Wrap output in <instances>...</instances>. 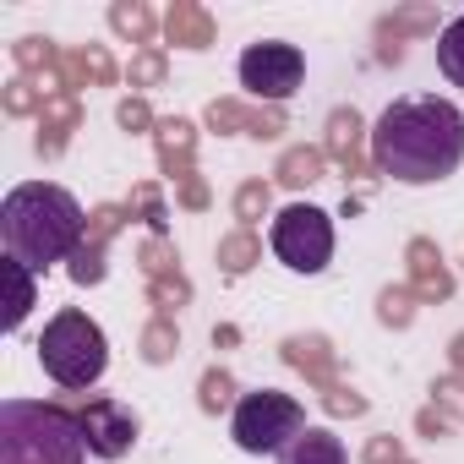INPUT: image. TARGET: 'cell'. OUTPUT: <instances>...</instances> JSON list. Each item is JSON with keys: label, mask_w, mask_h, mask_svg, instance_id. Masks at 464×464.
I'll list each match as a JSON object with an SVG mask.
<instances>
[{"label": "cell", "mask_w": 464, "mask_h": 464, "mask_svg": "<svg viewBox=\"0 0 464 464\" xmlns=\"http://www.w3.org/2000/svg\"><path fill=\"white\" fill-rule=\"evenodd\" d=\"M268 202H274V191H268V180H246L241 191H236V218H241V229H252L263 213H268Z\"/></svg>", "instance_id": "27"}, {"label": "cell", "mask_w": 464, "mask_h": 464, "mask_svg": "<svg viewBox=\"0 0 464 464\" xmlns=\"http://www.w3.org/2000/svg\"><path fill=\"white\" fill-rule=\"evenodd\" d=\"M175 355H180L175 323H169V317H153V323L142 328V361H148V366H164V361H175Z\"/></svg>", "instance_id": "22"}, {"label": "cell", "mask_w": 464, "mask_h": 464, "mask_svg": "<svg viewBox=\"0 0 464 464\" xmlns=\"http://www.w3.org/2000/svg\"><path fill=\"white\" fill-rule=\"evenodd\" d=\"M164 34H169V44H180V50H208V44H213V17H208L202 6H191V0H175L169 17H164Z\"/></svg>", "instance_id": "16"}, {"label": "cell", "mask_w": 464, "mask_h": 464, "mask_svg": "<svg viewBox=\"0 0 464 464\" xmlns=\"http://www.w3.org/2000/svg\"><path fill=\"white\" fill-rule=\"evenodd\" d=\"M361 115L355 110H334L328 115V137H323V153L344 164V175H361Z\"/></svg>", "instance_id": "13"}, {"label": "cell", "mask_w": 464, "mask_h": 464, "mask_svg": "<svg viewBox=\"0 0 464 464\" xmlns=\"http://www.w3.org/2000/svg\"><path fill=\"white\" fill-rule=\"evenodd\" d=\"M137 263H142L148 285H153V279H164V274H175V252H169V241H164V236H153V241L137 252Z\"/></svg>", "instance_id": "31"}, {"label": "cell", "mask_w": 464, "mask_h": 464, "mask_svg": "<svg viewBox=\"0 0 464 464\" xmlns=\"http://www.w3.org/2000/svg\"><path fill=\"white\" fill-rule=\"evenodd\" d=\"M115 121H121L126 131H148V126H159V121H153V110H148V99H121Z\"/></svg>", "instance_id": "37"}, {"label": "cell", "mask_w": 464, "mask_h": 464, "mask_svg": "<svg viewBox=\"0 0 464 464\" xmlns=\"http://www.w3.org/2000/svg\"><path fill=\"white\" fill-rule=\"evenodd\" d=\"M0 236H6V257L44 274L50 263H61V257H72L82 246L88 218H82V208H77V197L66 186L28 180L0 202Z\"/></svg>", "instance_id": "2"}, {"label": "cell", "mask_w": 464, "mask_h": 464, "mask_svg": "<svg viewBox=\"0 0 464 464\" xmlns=\"http://www.w3.org/2000/svg\"><path fill=\"white\" fill-rule=\"evenodd\" d=\"M437 66L453 88H464V17H453L442 34H437Z\"/></svg>", "instance_id": "20"}, {"label": "cell", "mask_w": 464, "mask_h": 464, "mask_svg": "<svg viewBox=\"0 0 464 464\" xmlns=\"http://www.w3.org/2000/svg\"><path fill=\"white\" fill-rule=\"evenodd\" d=\"M0 274H6V334L12 328H23V317H28V306H34V268H23L17 257H6L0 263Z\"/></svg>", "instance_id": "17"}, {"label": "cell", "mask_w": 464, "mask_h": 464, "mask_svg": "<svg viewBox=\"0 0 464 464\" xmlns=\"http://www.w3.org/2000/svg\"><path fill=\"white\" fill-rule=\"evenodd\" d=\"M377 317H382L388 328H410V323H415V290H410V285H388V290L377 295Z\"/></svg>", "instance_id": "24"}, {"label": "cell", "mask_w": 464, "mask_h": 464, "mask_svg": "<svg viewBox=\"0 0 464 464\" xmlns=\"http://www.w3.org/2000/svg\"><path fill=\"white\" fill-rule=\"evenodd\" d=\"M448 361H453V377H464V334L448 344Z\"/></svg>", "instance_id": "41"}, {"label": "cell", "mask_w": 464, "mask_h": 464, "mask_svg": "<svg viewBox=\"0 0 464 464\" xmlns=\"http://www.w3.org/2000/svg\"><path fill=\"white\" fill-rule=\"evenodd\" d=\"M301 431H306V410H301V399H290L279 388L246 393L236 404V420H229V437L246 453H285Z\"/></svg>", "instance_id": "5"}, {"label": "cell", "mask_w": 464, "mask_h": 464, "mask_svg": "<svg viewBox=\"0 0 464 464\" xmlns=\"http://www.w3.org/2000/svg\"><path fill=\"white\" fill-rule=\"evenodd\" d=\"M361 459H366V464H404V442H399V437H372Z\"/></svg>", "instance_id": "38"}, {"label": "cell", "mask_w": 464, "mask_h": 464, "mask_svg": "<svg viewBox=\"0 0 464 464\" xmlns=\"http://www.w3.org/2000/svg\"><path fill=\"white\" fill-rule=\"evenodd\" d=\"M197 404H202V415H224L229 404H236V377H229L224 366H208L202 388H197Z\"/></svg>", "instance_id": "23"}, {"label": "cell", "mask_w": 464, "mask_h": 464, "mask_svg": "<svg viewBox=\"0 0 464 464\" xmlns=\"http://www.w3.org/2000/svg\"><path fill=\"white\" fill-rule=\"evenodd\" d=\"M72 279H77V285H99V279H104V246L82 241V246L72 252Z\"/></svg>", "instance_id": "30"}, {"label": "cell", "mask_w": 464, "mask_h": 464, "mask_svg": "<svg viewBox=\"0 0 464 464\" xmlns=\"http://www.w3.org/2000/svg\"><path fill=\"white\" fill-rule=\"evenodd\" d=\"M180 208H208V180L202 175H186L180 180Z\"/></svg>", "instance_id": "40"}, {"label": "cell", "mask_w": 464, "mask_h": 464, "mask_svg": "<svg viewBox=\"0 0 464 464\" xmlns=\"http://www.w3.org/2000/svg\"><path fill=\"white\" fill-rule=\"evenodd\" d=\"M61 77H66V88H110L115 77H121V66H115V55L104 50V44H82V50H72V55H61Z\"/></svg>", "instance_id": "11"}, {"label": "cell", "mask_w": 464, "mask_h": 464, "mask_svg": "<svg viewBox=\"0 0 464 464\" xmlns=\"http://www.w3.org/2000/svg\"><path fill=\"white\" fill-rule=\"evenodd\" d=\"M274 257L290 268V274H323L328 257H334V218L312 202H295L274 218Z\"/></svg>", "instance_id": "6"}, {"label": "cell", "mask_w": 464, "mask_h": 464, "mask_svg": "<svg viewBox=\"0 0 464 464\" xmlns=\"http://www.w3.org/2000/svg\"><path fill=\"white\" fill-rule=\"evenodd\" d=\"M39 366L50 382L61 388H93L110 366V344H104V328L88 317V312H55L50 328L39 334Z\"/></svg>", "instance_id": "4"}, {"label": "cell", "mask_w": 464, "mask_h": 464, "mask_svg": "<svg viewBox=\"0 0 464 464\" xmlns=\"http://www.w3.org/2000/svg\"><path fill=\"white\" fill-rule=\"evenodd\" d=\"M279 464H350V453H344V442H339L328 426H306V431L279 453Z\"/></svg>", "instance_id": "15"}, {"label": "cell", "mask_w": 464, "mask_h": 464, "mask_svg": "<svg viewBox=\"0 0 464 464\" xmlns=\"http://www.w3.org/2000/svg\"><path fill=\"white\" fill-rule=\"evenodd\" d=\"M377 28H382V34H393V39H399V34H431V28H437V12H431V6H410V12L382 17Z\"/></svg>", "instance_id": "28"}, {"label": "cell", "mask_w": 464, "mask_h": 464, "mask_svg": "<svg viewBox=\"0 0 464 464\" xmlns=\"http://www.w3.org/2000/svg\"><path fill=\"white\" fill-rule=\"evenodd\" d=\"M82 420L61 404H0V464H82Z\"/></svg>", "instance_id": "3"}, {"label": "cell", "mask_w": 464, "mask_h": 464, "mask_svg": "<svg viewBox=\"0 0 464 464\" xmlns=\"http://www.w3.org/2000/svg\"><path fill=\"white\" fill-rule=\"evenodd\" d=\"M285 361L295 372H306L317 388H334V344L323 334H290L285 339Z\"/></svg>", "instance_id": "12"}, {"label": "cell", "mask_w": 464, "mask_h": 464, "mask_svg": "<svg viewBox=\"0 0 464 464\" xmlns=\"http://www.w3.org/2000/svg\"><path fill=\"white\" fill-rule=\"evenodd\" d=\"M131 208L148 218V229H153V236H164V218H169V213H164V197H159V186H153V180H142V186L131 191Z\"/></svg>", "instance_id": "29"}, {"label": "cell", "mask_w": 464, "mask_h": 464, "mask_svg": "<svg viewBox=\"0 0 464 464\" xmlns=\"http://www.w3.org/2000/svg\"><path fill=\"white\" fill-rule=\"evenodd\" d=\"M301 77H306V55H301L295 44L268 39V44H252V50L241 55V88H246L252 99L285 104V99L301 88Z\"/></svg>", "instance_id": "7"}, {"label": "cell", "mask_w": 464, "mask_h": 464, "mask_svg": "<svg viewBox=\"0 0 464 464\" xmlns=\"http://www.w3.org/2000/svg\"><path fill=\"white\" fill-rule=\"evenodd\" d=\"M153 131H159V164H164V175L186 180L191 175V153H197V126L191 121H159Z\"/></svg>", "instance_id": "14"}, {"label": "cell", "mask_w": 464, "mask_h": 464, "mask_svg": "<svg viewBox=\"0 0 464 464\" xmlns=\"http://www.w3.org/2000/svg\"><path fill=\"white\" fill-rule=\"evenodd\" d=\"M208 126L213 131H246V137H279L285 131V110H246L241 99H213L208 104Z\"/></svg>", "instance_id": "9"}, {"label": "cell", "mask_w": 464, "mask_h": 464, "mask_svg": "<svg viewBox=\"0 0 464 464\" xmlns=\"http://www.w3.org/2000/svg\"><path fill=\"white\" fill-rule=\"evenodd\" d=\"M431 404L453 420H464V377H437L431 382Z\"/></svg>", "instance_id": "32"}, {"label": "cell", "mask_w": 464, "mask_h": 464, "mask_svg": "<svg viewBox=\"0 0 464 464\" xmlns=\"http://www.w3.org/2000/svg\"><path fill=\"white\" fill-rule=\"evenodd\" d=\"M12 61H17L23 72H39V77H50V72L61 66V55H55L50 39H17V44H12Z\"/></svg>", "instance_id": "26"}, {"label": "cell", "mask_w": 464, "mask_h": 464, "mask_svg": "<svg viewBox=\"0 0 464 464\" xmlns=\"http://www.w3.org/2000/svg\"><path fill=\"white\" fill-rule=\"evenodd\" d=\"M148 295H153V306H159V312H169V306H180V301L191 295V285H186L180 274H164V279H153V285H148Z\"/></svg>", "instance_id": "35"}, {"label": "cell", "mask_w": 464, "mask_h": 464, "mask_svg": "<svg viewBox=\"0 0 464 464\" xmlns=\"http://www.w3.org/2000/svg\"><path fill=\"white\" fill-rule=\"evenodd\" d=\"M323 164H328V153L323 148H290L285 159H279V186H290V191H301V186H312V180H323Z\"/></svg>", "instance_id": "18"}, {"label": "cell", "mask_w": 464, "mask_h": 464, "mask_svg": "<svg viewBox=\"0 0 464 464\" xmlns=\"http://www.w3.org/2000/svg\"><path fill=\"white\" fill-rule=\"evenodd\" d=\"M323 410H328V415H366V399H361L355 388L334 382V388H323Z\"/></svg>", "instance_id": "36"}, {"label": "cell", "mask_w": 464, "mask_h": 464, "mask_svg": "<svg viewBox=\"0 0 464 464\" xmlns=\"http://www.w3.org/2000/svg\"><path fill=\"white\" fill-rule=\"evenodd\" d=\"M410 290H415V301H448L453 295V274L442 268V252L431 241H410Z\"/></svg>", "instance_id": "10"}, {"label": "cell", "mask_w": 464, "mask_h": 464, "mask_svg": "<svg viewBox=\"0 0 464 464\" xmlns=\"http://www.w3.org/2000/svg\"><path fill=\"white\" fill-rule=\"evenodd\" d=\"M121 218H126V208H115V202L93 208V218H88V236H82V241H93V246H110V236L121 229Z\"/></svg>", "instance_id": "33"}, {"label": "cell", "mask_w": 464, "mask_h": 464, "mask_svg": "<svg viewBox=\"0 0 464 464\" xmlns=\"http://www.w3.org/2000/svg\"><path fill=\"white\" fill-rule=\"evenodd\" d=\"M257 257H263V241L252 236V229H236V236L218 241V268H224V274H246Z\"/></svg>", "instance_id": "21"}, {"label": "cell", "mask_w": 464, "mask_h": 464, "mask_svg": "<svg viewBox=\"0 0 464 464\" xmlns=\"http://www.w3.org/2000/svg\"><path fill=\"white\" fill-rule=\"evenodd\" d=\"M164 55L159 50H142V55H131V88H159L164 82Z\"/></svg>", "instance_id": "34"}, {"label": "cell", "mask_w": 464, "mask_h": 464, "mask_svg": "<svg viewBox=\"0 0 464 464\" xmlns=\"http://www.w3.org/2000/svg\"><path fill=\"white\" fill-rule=\"evenodd\" d=\"M0 110H6V115H44V88L34 82V77H12L6 82V93H0Z\"/></svg>", "instance_id": "25"}, {"label": "cell", "mask_w": 464, "mask_h": 464, "mask_svg": "<svg viewBox=\"0 0 464 464\" xmlns=\"http://www.w3.org/2000/svg\"><path fill=\"white\" fill-rule=\"evenodd\" d=\"M77 420H82V437H88V448H93L99 459L131 453V442H137V431H142L137 410L121 404V399H88V404L77 410Z\"/></svg>", "instance_id": "8"}, {"label": "cell", "mask_w": 464, "mask_h": 464, "mask_svg": "<svg viewBox=\"0 0 464 464\" xmlns=\"http://www.w3.org/2000/svg\"><path fill=\"white\" fill-rule=\"evenodd\" d=\"M404 464H410V459H404Z\"/></svg>", "instance_id": "42"}, {"label": "cell", "mask_w": 464, "mask_h": 464, "mask_svg": "<svg viewBox=\"0 0 464 464\" xmlns=\"http://www.w3.org/2000/svg\"><path fill=\"white\" fill-rule=\"evenodd\" d=\"M415 431H420V437H431V442H437V437H442V431H448V415H442V410H437V404H426V410H420V415H415Z\"/></svg>", "instance_id": "39"}, {"label": "cell", "mask_w": 464, "mask_h": 464, "mask_svg": "<svg viewBox=\"0 0 464 464\" xmlns=\"http://www.w3.org/2000/svg\"><path fill=\"white\" fill-rule=\"evenodd\" d=\"M372 164L404 186L448 180L464 164V115L437 93L393 99L372 131Z\"/></svg>", "instance_id": "1"}, {"label": "cell", "mask_w": 464, "mask_h": 464, "mask_svg": "<svg viewBox=\"0 0 464 464\" xmlns=\"http://www.w3.org/2000/svg\"><path fill=\"white\" fill-rule=\"evenodd\" d=\"M110 28L121 39H131V44H148L153 39V12L142 6V0H115V6H110Z\"/></svg>", "instance_id": "19"}]
</instances>
